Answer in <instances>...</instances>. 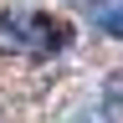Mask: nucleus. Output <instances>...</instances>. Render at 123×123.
I'll return each mask as SVG.
<instances>
[{
    "label": "nucleus",
    "mask_w": 123,
    "mask_h": 123,
    "mask_svg": "<svg viewBox=\"0 0 123 123\" xmlns=\"http://www.w3.org/2000/svg\"><path fill=\"white\" fill-rule=\"evenodd\" d=\"M72 41V26L51 10H0V51L10 56H56Z\"/></svg>",
    "instance_id": "1"
},
{
    "label": "nucleus",
    "mask_w": 123,
    "mask_h": 123,
    "mask_svg": "<svg viewBox=\"0 0 123 123\" xmlns=\"http://www.w3.org/2000/svg\"><path fill=\"white\" fill-rule=\"evenodd\" d=\"M87 10H92V21H98L108 36H123V21H118V5H113V0H92Z\"/></svg>",
    "instance_id": "2"
},
{
    "label": "nucleus",
    "mask_w": 123,
    "mask_h": 123,
    "mask_svg": "<svg viewBox=\"0 0 123 123\" xmlns=\"http://www.w3.org/2000/svg\"><path fill=\"white\" fill-rule=\"evenodd\" d=\"M82 5H92V0H82Z\"/></svg>",
    "instance_id": "3"
}]
</instances>
